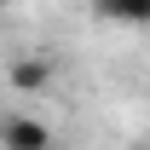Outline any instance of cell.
<instances>
[{
  "instance_id": "cell-1",
  "label": "cell",
  "mask_w": 150,
  "mask_h": 150,
  "mask_svg": "<svg viewBox=\"0 0 150 150\" xmlns=\"http://www.w3.org/2000/svg\"><path fill=\"white\" fill-rule=\"evenodd\" d=\"M0 144L6 150H52V127L29 110H0Z\"/></svg>"
},
{
  "instance_id": "cell-2",
  "label": "cell",
  "mask_w": 150,
  "mask_h": 150,
  "mask_svg": "<svg viewBox=\"0 0 150 150\" xmlns=\"http://www.w3.org/2000/svg\"><path fill=\"white\" fill-rule=\"evenodd\" d=\"M93 12H98V18H110V23L139 29V23L150 18V0H93Z\"/></svg>"
},
{
  "instance_id": "cell-3",
  "label": "cell",
  "mask_w": 150,
  "mask_h": 150,
  "mask_svg": "<svg viewBox=\"0 0 150 150\" xmlns=\"http://www.w3.org/2000/svg\"><path fill=\"white\" fill-rule=\"evenodd\" d=\"M46 81H52V64L46 58H18L12 64V87H23V93H40Z\"/></svg>"
}]
</instances>
